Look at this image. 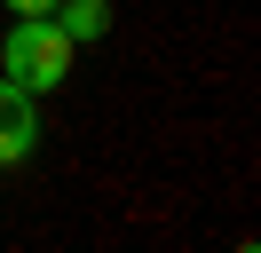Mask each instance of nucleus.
<instances>
[{
    "mask_svg": "<svg viewBox=\"0 0 261 253\" xmlns=\"http://www.w3.org/2000/svg\"><path fill=\"white\" fill-rule=\"evenodd\" d=\"M0 8H8V16H48L56 0H0Z\"/></svg>",
    "mask_w": 261,
    "mask_h": 253,
    "instance_id": "nucleus-4",
    "label": "nucleus"
},
{
    "mask_svg": "<svg viewBox=\"0 0 261 253\" xmlns=\"http://www.w3.org/2000/svg\"><path fill=\"white\" fill-rule=\"evenodd\" d=\"M71 63H80V40H71L56 16H8V32H0V71L16 79V87L48 95L71 79Z\"/></svg>",
    "mask_w": 261,
    "mask_h": 253,
    "instance_id": "nucleus-1",
    "label": "nucleus"
},
{
    "mask_svg": "<svg viewBox=\"0 0 261 253\" xmlns=\"http://www.w3.org/2000/svg\"><path fill=\"white\" fill-rule=\"evenodd\" d=\"M48 16H56V24H64V32H71L80 47H95L103 32H111V0H56Z\"/></svg>",
    "mask_w": 261,
    "mask_h": 253,
    "instance_id": "nucleus-3",
    "label": "nucleus"
},
{
    "mask_svg": "<svg viewBox=\"0 0 261 253\" xmlns=\"http://www.w3.org/2000/svg\"><path fill=\"white\" fill-rule=\"evenodd\" d=\"M40 150V95L0 71V166H24Z\"/></svg>",
    "mask_w": 261,
    "mask_h": 253,
    "instance_id": "nucleus-2",
    "label": "nucleus"
}]
</instances>
